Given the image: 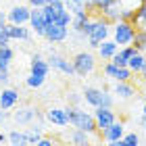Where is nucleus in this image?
<instances>
[{
  "label": "nucleus",
  "instance_id": "0eeeda50",
  "mask_svg": "<svg viewBox=\"0 0 146 146\" xmlns=\"http://www.w3.org/2000/svg\"><path fill=\"white\" fill-rule=\"evenodd\" d=\"M29 17H31V6L19 4L6 13V21L13 25H29Z\"/></svg>",
  "mask_w": 146,
  "mask_h": 146
},
{
  "label": "nucleus",
  "instance_id": "f8f14e48",
  "mask_svg": "<svg viewBox=\"0 0 146 146\" xmlns=\"http://www.w3.org/2000/svg\"><path fill=\"white\" fill-rule=\"evenodd\" d=\"M29 27H31V31H34V34H38V36H44L46 27H48V21H46L44 11H42V9H31Z\"/></svg>",
  "mask_w": 146,
  "mask_h": 146
},
{
  "label": "nucleus",
  "instance_id": "bb28decb",
  "mask_svg": "<svg viewBox=\"0 0 146 146\" xmlns=\"http://www.w3.org/2000/svg\"><path fill=\"white\" fill-rule=\"evenodd\" d=\"M9 144H11V146H29V140H27L25 129H23V131L13 129L11 134H9Z\"/></svg>",
  "mask_w": 146,
  "mask_h": 146
},
{
  "label": "nucleus",
  "instance_id": "7c9ffc66",
  "mask_svg": "<svg viewBox=\"0 0 146 146\" xmlns=\"http://www.w3.org/2000/svg\"><path fill=\"white\" fill-rule=\"evenodd\" d=\"M134 46H136L138 52H144V50H146V29H138V31H136Z\"/></svg>",
  "mask_w": 146,
  "mask_h": 146
},
{
  "label": "nucleus",
  "instance_id": "2f4dec72",
  "mask_svg": "<svg viewBox=\"0 0 146 146\" xmlns=\"http://www.w3.org/2000/svg\"><path fill=\"white\" fill-rule=\"evenodd\" d=\"M44 82H46V77H40V75H34V73H29V77L25 79V86H27V88L38 90V88H42V86H44Z\"/></svg>",
  "mask_w": 146,
  "mask_h": 146
},
{
  "label": "nucleus",
  "instance_id": "a19ab883",
  "mask_svg": "<svg viewBox=\"0 0 146 146\" xmlns=\"http://www.w3.org/2000/svg\"><path fill=\"white\" fill-rule=\"evenodd\" d=\"M140 125L144 127V131H146V113H142V119H140Z\"/></svg>",
  "mask_w": 146,
  "mask_h": 146
},
{
  "label": "nucleus",
  "instance_id": "c03bdc74",
  "mask_svg": "<svg viewBox=\"0 0 146 146\" xmlns=\"http://www.w3.org/2000/svg\"><path fill=\"white\" fill-rule=\"evenodd\" d=\"M0 142H2V144H4V142H9V136L2 134V131H0Z\"/></svg>",
  "mask_w": 146,
  "mask_h": 146
},
{
  "label": "nucleus",
  "instance_id": "9b49d317",
  "mask_svg": "<svg viewBox=\"0 0 146 146\" xmlns=\"http://www.w3.org/2000/svg\"><path fill=\"white\" fill-rule=\"evenodd\" d=\"M94 119H96V127H98V131L107 129L109 125H113V123L117 121L115 111H113V109H107V107H98V109L94 111Z\"/></svg>",
  "mask_w": 146,
  "mask_h": 146
},
{
  "label": "nucleus",
  "instance_id": "4468645a",
  "mask_svg": "<svg viewBox=\"0 0 146 146\" xmlns=\"http://www.w3.org/2000/svg\"><path fill=\"white\" fill-rule=\"evenodd\" d=\"M100 136H102V140H104V142L123 140V136H125V125H123L121 121H115L113 125H109L107 129H102V131H100Z\"/></svg>",
  "mask_w": 146,
  "mask_h": 146
},
{
  "label": "nucleus",
  "instance_id": "a18cd8bd",
  "mask_svg": "<svg viewBox=\"0 0 146 146\" xmlns=\"http://www.w3.org/2000/svg\"><path fill=\"white\" fill-rule=\"evenodd\" d=\"M0 21H6V13H2V11H0Z\"/></svg>",
  "mask_w": 146,
  "mask_h": 146
},
{
  "label": "nucleus",
  "instance_id": "c85d7f7f",
  "mask_svg": "<svg viewBox=\"0 0 146 146\" xmlns=\"http://www.w3.org/2000/svg\"><path fill=\"white\" fill-rule=\"evenodd\" d=\"M13 58H15V50L11 46H0V67H9Z\"/></svg>",
  "mask_w": 146,
  "mask_h": 146
},
{
  "label": "nucleus",
  "instance_id": "79ce46f5",
  "mask_svg": "<svg viewBox=\"0 0 146 146\" xmlns=\"http://www.w3.org/2000/svg\"><path fill=\"white\" fill-rule=\"evenodd\" d=\"M6 117H9V113H6V111H2V109H0V121H4V119Z\"/></svg>",
  "mask_w": 146,
  "mask_h": 146
},
{
  "label": "nucleus",
  "instance_id": "393cba45",
  "mask_svg": "<svg viewBox=\"0 0 146 146\" xmlns=\"http://www.w3.org/2000/svg\"><path fill=\"white\" fill-rule=\"evenodd\" d=\"M131 23L136 25V29H146V2H142L134 11V19H131Z\"/></svg>",
  "mask_w": 146,
  "mask_h": 146
},
{
  "label": "nucleus",
  "instance_id": "c756f323",
  "mask_svg": "<svg viewBox=\"0 0 146 146\" xmlns=\"http://www.w3.org/2000/svg\"><path fill=\"white\" fill-rule=\"evenodd\" d=\"M11 34H9V21H0V46H11Z\"/></svg>",
  "mask_w": 146,
  "mask_h": 146
},
{
  "label": "nucleus",
  "instance_id": "72a5a7b5",
  "mask_svg": "<svg viewBox=\"0 0 146 146\" xmlns=\"http://www.w3.org/2000/svg\"><path fill=\"white\" fill-rule=\"evenodd\" d=\"M123 144L125 146H140V136L134 134V131H129V134L123 136Z\"/></svg>",
  "mask_w": 146,
  "mask_h": 146
},
{
  "label": "nucleus",
  "instance_id": "20e7f679",
  "mask_svg": "<svg viewBox=\"0 0 146 146\" xmlns=\"http://www.w3.org/2000/svg\"><path fill=\"white\" fill-rule=\"evenodd\" d=\"M136 25L131 21H117L113 23V40L119 44V46H129L134 44V38H136Z\"/></svg>",
  "mask_w": 146,
  "mask_h": 146
},
{
  "label": "nucleus",
  "instance_id": "9d476101",
  "mask_svg": "<svg viewBox=\"0 0 146 146\" xmlns=\"http://www.w3.org/2000/svg\"><path fill=\"white\" fill-rule=\"evenodd\" d=\"M48 65H50V69H56V71L65 73V75H75V67H73V63L69 61L67 56H63V54L52 52V54L48 56Z\"/></svg>",
  "mask_w": 146,
  "mask_h": 146
},
{
  "label": "nucleus",
  "instance_id": "ea45409f",
  "mask_svg": "<svg viewBox=\"0 0 146 146\" xmlns=\"http://www.w3.org/2000/svg\"><path fill=\"white\" fill-rule=\"evenodd\" d=\"M107 146H125L123 140H115V142H107Z\"/></svg>",
  "mask_w": 146,
  "mask_h": 146
},
{
  "label": "nucleus",
  "instance_id": "a211bd4d",
  "mask_svg": "<svg viewBox=\"0 0 146 146\" xmlns=\"http://www.w3.org/2000/svg\"><path fill=\"white\" fill-rule=\"evenodd\" d=\"M113 94H115L119 100H129V98L136 96V88H134L131 82H115Z\"/></svg>",
  "mask_w": 146,
  "mask_h": 146
},
{
  "label": "nucleus",
  "instance_id": "aec40b11",
  "mask_svg": "<svg viewBox=\"0 0 146 146\" xmlns=\"http://www.w3.org/2000/svg\"><path fill=\"white\" fill-rule=\"evenodd\" d=\"M121 13H123L121 0H115L113 4H109L107 9L102 11V17L107 19V21H111V23H117V21H121Z\"/></svg>",
  "mask_w": 146,
  "mask_h": 146
},
{
  "label": "nucleus",
  "instance_id": "6ab92c4d",
  "mask_svg": "<svg viewBox=\"0 0 146 146\" xmlns=\"http://www.w3.org/2000/svg\"><path fill=\"white\" fill-rule=\"evenodd\" d=\"M119 48H121V46H119L115 40H104V42L98 46L96 50H98V56H100L102 61H111V58L117 54V50H119Z\"/></svg>",
  "mask_w": 146,
  "mask_h": 146
},
{
  "label": "nucleus",
  "instance_id": "dca6fc26",
  "mask_svg": "<svg viewBox=\"0 0 146 146\" xmlns=\"http://www.w3.org/2000/svg\"><path fill=\"white\" fill-rule=\"evenodd\" d=\"M46 121L56 125V127H65L69 125V117H67V109H48L46 111Z\"/></svg>",
  "mask_w": 146,
  "mask_h": 146
},
{
  "label": "nucleus",
  "instance_id": "423d86ee",
  "mask_svg": "<svg viewBox=\"0 0 146 146\" xmlns=\"http://www.w3.org/2000/svg\"><path fill=\"white\" fill-rule=\"evenodd\" d=\"M36 119L40 123H44L46 115L42 117V113H40L38 109H34V107H23V109L13 113V121L19 123V125H31V123H36Z\"/></svg>",
  "mask_w": 146,
  "mask_h": 146
},
{
  "label": "nucleus",
  "instance_id": "49530a36",
  "mask_svg": "<svg viewBox=\"0 0 146 146\" xmlns=\"http://www.w3.org/2000/svg\"><path fill=\"white\" fill-rule=\"evenodd\" d=\"M144 113H146V98H144Z\"/></svg>",
  "mask_w": 146,
  "mask_h": 146
},
{
  "label": "nucleus",
  "instance_id": "37998d69",
  "mask_svg": "<svg viewBox=\"0 0 146 146\" xmlns=\"http://www.w3.org/2000/svg\"><path fill=\"white\" fill-rule=\"evenodd\" d=\"M67 0H48V4H65Z\"/></svg>",
  "mask_w": 146,
  "mask_h": 146
},
{
  "label": "nucleus",
  "instance_id": "cd10ccee",
  "mask_svg": "<svg viewBox=\"0 0 146 146\" xmlns=\"http://www.w3.org/2000/svg\"><path fill=\"white\" fill-rule=\"evenodd\" d=\"M144 65H146V56L142 54V52H136V54H134V56L129 58L127 67L131 69V73H134V75H136V73H138V75H140V71L144 69Z\"/></svg>",
  "mask_w": 146,
  "mask_h": 146
},
{
  "label": "nucleus",
  "instance_id": "1a4fd4ad",
  "mask_svg": "<svg viewBox=\"0 0 146 146\" xmlns=\"http://www.w3.org/2000/svg\"><path fill=\"white\" fill-rule=\"evenodd\" d=\"M44 38L48 40L50 44H61L69 38V27H65L61 23H50L44 31Z\"/></svg>",
  "mask_w": 146,
  "mask_h": 146
},
{
  "label": "nucleus",
  "instance_id": "b1692460",
  "mask_svg": "<svg viewBox=\"0 0 146 146\" xmlns=\"http://www.w3.org/2000/svg\"><path fill=\"white\" fill-rule=\"evenodd\" d=\"M94 15V13H88V11H82V13H77V15H73V21H71V29L75 31V34H79L82 31V27L86 23H88V19Z\"/></svg>",
  "mask_w": 146,
  "mask_h": 146
},
{
  "label": "nucleus",
  "instance_id": "f03ea898",
  "mask_svg": "<svg viewBox=\"0 0 146 146\" xmlns=\"http://www.w3.org/2000/svg\"><path fill=\"white\" fill-rule=\"evenodd\" d=\"M84 102H88L90 107H107V109H113V104H115V96L111 94L107 90H100V88H94V86H88V88H84Z\"/></svg>",
  "mask_w": 146,
  "mask_h": 146
},
{
  "label": "nucleus",
  "instance_id": "2eb2a0df",
  "mask_svg": "<svg viewBox=\"0 0 146 146\" xmlns=\"http://www.w3.org/2000/svg\"><path fill=\"white\" fill-rule=\"evenodd\" d=\"M136 46L134 44H129V46H121V48L117 50V54L111 58V63L113 65H117V67H127V63H129V58L136 54Z\"/></svg>",
  "mask_w": 146,
  "mask_h": 146
},
{
  "label": "nucleus",
  "instance_id": "ddd939ff",
  "mask_svg": "<svg viewBox=\"0 0 146 146\" xmlns=\"http://www.w3.org/2000/svg\"><path fill=\"white\" fill-rule=\"evenodd\" d=\"M29 73L40 75V77H48V73H50L48 58H44L42 54H34L31 56V63H29Z\"/></svg>",
  "mask_w": 146,
  "mask_h": 146
},
{
  "label": "nucleus",
  "instance_id": "6e6552de",
  "mask_svg": "<svg viewBox=\"0 0 146 146\" xmlns=\"http://www.w3.org/2000/svg\"><path fill=\"white\" fill-rule=\"evenodd\" d=\"M104 75L115 79V82H131V77H134V73H131L129 67H117V65H113L111 61H107L104 65Z\"/></svg>",
  "mask_w": 146,
  "mask_h": 146
},
{
  "label": "nucleus",
  "instance_id": "f3484780",
  "mask_svg": "<svg viewBox=\"0 0 146 146\" xmlns=\"http://www.w3.org/2000/svg\"><path fill=\"white\" fill-rule=\"evenodd\" d=\"M19 102V92L15 88H4L0 92V109L2 111H11L13 107H17Z\"/></svg>",
  "mask_w": 146,
  "mask_h": 146
},
{
  "label": "nucleus",
  "instance_id": "473e14b6",
  "mask_svg": "<svg viewBox=\"0 0 146 146\" xmlns=\"http://www.w3.org/2000/svg\"><path fill=\"white\" fill-rule=\"evenodd\" d=\"M65 6H67V11L71 13V15H77V13L86 11L84 2H73V0H67V2H65Z\"/></svg>",
  "mask_w": 146,
  "mask_h": 146
},
{
  "label": "nucleus",
  "instance_id": "58836bf2",
  "mask_svg": "<svg viewBox=\"0 0 146 146\" xmlns=\"http://www.w3.org/2000/svg\"><path fill=\"white\" fill-rule=\"evenodd\" d=\"M36 146H56V142L52 140V138H46V136H44V138H42V140H40Z\"/></svg>",
  "mask_w": 146,
  "mask_h": 146
},
{
  "label": "nucleus",
  "instance_id": "a878e982",
  "mask_svg": "<svg viewBox=\"0 0 146 146\" xmlns=\"http://www.w3.org/2000/svg\"><path fill=\"white\" fill-rule=\"evenodd\" d=\"M25 134H27V140H29V144H38L40 140L44 138V127L42 125H36V123H31L27 129H25Z\"/></svg>",
  "mask_w": 146,
  "mask_h": 146
},
{
  "label": "nucleus",
  "instance_id": "5701e85b",
  "mask_svg": "<svg viewBox=\"0 0 146 146\" xmlns=\"http://www.w3.org/2000/svg\"><path fill=\"white\" fill-rule=\"evenodd\" d=\"M69 142H71V146H90V134L73 127L69 131Z\"/></svg>",
  "mask_w": 146,
  "mask_h": 146
},
{
  "label": "nucleus",
  "instance_id": "4c0bfd02",
  "mask_svg": "<svg viewBox=\"0 0 146 146\" xmlns=\"http://www.w3.org/2000/svg\"><path fill=\"white\" fill-rule=\"evenodd\" d=\"M27 4L31 9H44V6L48 4V0H27Z\"/></svg>",
  "mask_w": 146,
  "mask_h": 146
},
{
  "label": "nucleus",
  "instance_id": "09e8293b",
  "mask_svg": "<svg viewBox=\"0 0 146 146\" xmlns=\"http://www.w3.org/2000/svg\"><path fill=\"white\" fill-rule=\"evenodd\" d=\"M144 98H146V92H144Z\"/></svg>",
  "mask_w": 146,
  "mask_h": 146
},
{
  "label": "nucleus",
  "instance_id": "39448f33",
  "mask_svg": "<svg viewBox=\"0 0 146 146\" xmlns=\"http://www.w3.org/2000/svg\"><path fill=\"white\" fill-rule=\"evenodd\" d=\"M71 63H73V67H75V75H79V77L90 75V73H94V69H96V56L88 50L77 52V54L71 58Z\"/></svg>",
  "mask_w": 146,
  "mask_h": 146
},
{
  "label": "nucleus",
  "instance_id": "412c9836",
  "mask_svg": "<svg viewBox=\"0 0 146 146\" xmlns=\"http://www.w3.org/2000/svg\"><path fill=\"white\" fill-rule=\"evenodd\" d=\"M42 11H44L46 21H48V25H50V23H56L58 21V17L67 11V6H65V4H46Z\"/></svg>",
  "mask_w": 146,
  "mask_h": 146
},
{
  "label": "nucleus",
  "instance_id": "f704fd0d",
  "mask_svg": "<svg viewBox=\"0 0 146 146\" xmlns=\"http://www.w3.org/2000/svg\"><path fill=\"white\" fill-rule=\"evenodd\" d=\"M113 2H115V0H92V9H94V13H102Z\"/></svg>",
  "mask_w": 146,
  "mask_h": 146
},
{
  "label": "nucleus",
  "instance_id": "7ed1b4c3",
  "mask_svg": "<svg viewBox=\"0 0 146 146\" xmlns=\"http://www.w3.org/2000/svg\"><path fill=\"white\" fill-rule=\"evenodd\" d=\"M111 21H107L104 17H96L94 19V27H92V34L86 38V42H88V46L90 48H98L104 40H109V36H111Z\"/></svg>",
  "mask_w": 146,
  "mask_h": 146
},
{
  "label": "nucleus",
  "instance_id": "e433bc0d",
  "mask_svg": "<svg viewBox=\"0 0 146 146\" xmlns=\"http://www.w3.org/2000/svg\"><path fill=\"white\" fill-rule=\"evenodd\" d=\"M9 79H11L9 67H0V86H2V84H9Z\"/></svg>",
  "mask_w": 146,
  "mask_h": 146
},
{
  "label": "nucleus",
  "instance_id": "4be33fe9",
  "mask_svg": "<svg viewBox=\"0 0 146 146\" xmlns=\"http://www.w3.org/2000/svg\"><path fill=\"white\" fill-rule=\"evenodd\" d=\"M9 34H11V40H21V42H29V40H31V27L9 23Z\"/></svg>",
  "mask_w": 146,
  "mask_h": 146
},
{
  "label": "nucleus",
  "instance_id": "c9c22d12",
  "mask_svg": "<svg viewBox=\"0 0 146 146\" xmlns=\"http://www.w3.org/2000/svg\"><path fill=\"white\" fill-rule=\"evenodd\" d=\"M67 100H69L71 107H77V104L84 100V94H77V92H69V94H67Z\"/></svg>",
  "mask_w": 146,
  "mask_h": 146
},
{
  "label": "nucleus",
  "instance_id": "de8ad7c7",
  "mask_svg": "<svg viewBox=\"0 0 146 146\" xmlns=\"http://www.w3.org/2000/svg\"><path fill=\"white\" fill-rule=\"evenodd\" d=\"M73 2H84V0H73Z\"/></svg>",
  "mask_w": 146,
  "mask_h": 146
},
{
  "label": "nucleus",
  "instance_id": "f257e3e1",
  "mask_svg": "<svg viewBox=\"0 0 146 146\" xmlns=\"http://www.w3.org/2000/svg\"><path fill=\"white\" fill-rule=\"evenodd\" d=\"M67 117H69V125L75 129H82V131H88V134H96L98 127H96V119L94 115H90V113L82 111L79 107H67Z\"/></svg>",
  "mask_w": 146,
  "mask_h": 146
}]
</instances>
